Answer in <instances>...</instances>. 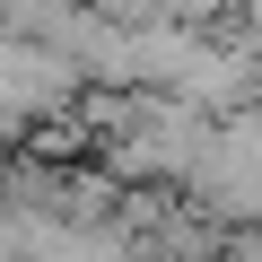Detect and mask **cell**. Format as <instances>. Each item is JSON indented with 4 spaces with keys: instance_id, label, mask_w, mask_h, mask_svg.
<instances>
[{
    "instance_id": "obj_1",
    "label": "cell",
    "mask_w": 262,
    "mask_h": 262,
    "mask_svg": "<svg viewBox=\"0 0 262 262\" xmlns=\"http://www.w3.org/2000/svg\"><path fill=\"white\" fill-rule=\"evenodd\" d=\"M0 105H18L35 131L44 122H70L88 105V70L53 35H9V27H0Z\"/></svg>"
},
{
    "instance_id": "obj_2",
    "label": "cell",
    "mask_w": 262,
    "mask_h": 262,
    "mask_svg": "<svg viewBox=\"0 0 262 262\" xmlns=\"http://www.w3.org/2000/svg\"><path fill=\"white\" fill-rule=\"evenodd\" d=\"M27 131H35V122H27L18 105H0V158H9V140H27Z\"/></svg>"
}]
</instances>
